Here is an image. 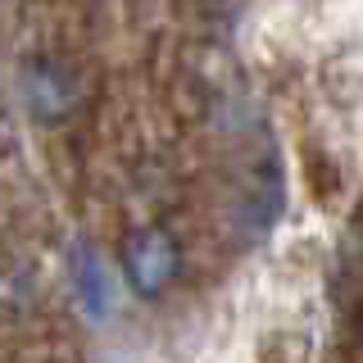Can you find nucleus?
I'll return each instance as SVG.
<instances>
[{
    "label": "nucleus",
    "instance_id": "1",
    "mask_svg": "<svg viewBox=\"0 0 363 363\" xmlns=\"http://www.w3.org/2000/svg\"><path fill=\"white\" fill-rule=\"evenodd\" d=\"M318 327L313 304L300 291H281V304L255 332V363H313Z\"/></svg>",
    "mask_w": 363,
    "mask_h": 363
},
{
    "label": "nucleus",
    "instance_id": "2",
    "mask_svg": "<svg viewBox=\"0 0 363 363\" xmlns=\"http://www.w3.org/2000/svg\"><path fill=\"white\" fill-rule=\"evenodd\" d=\"M118 268H123V281H128V291L136 300H159L173 286V277L182 268V245L164 227H141V232L128 236Z\"/></svg>",
    "mask_w": 363,
    "mask_h": 363
},
{
    "label": "nucleus",
    "instance_id": "3",
    "mask_svg": "<svg viewBox=\"0 0 363 363\" xmlns=\"http://www.w3.org/2000/svg\"><path fill=\"white\" fill-rule=\"evenodd\" d=\"M64 268H68V286H73V300H77V309L86 313V323H109L113 318V295H118L109 264L86 241H73Z\"/></svg>",
    "mask_w": 363,
    "mask_h": 363
},
{
    "label": "nucleus",
    "instance_id": "4",
    "mask_svg": "<svg viewBox=\"0 0 363 363\" xmlns=\"http://www.w3.org/2000/svg\"><path fill=\"white\" fill-rule=\"evenodd\" d=\"M318 91L327 109H359L363 105V50L354 41H323L318 55Z\"/></svg>",
    "mask_w": 363,
    "mask_h": 363
},
{
    "label": "nucleus",
    "instance_id": "5",
    "mask_svg": "<svg viewBox=\"0 0 363 363\" xmlns=\"http://www.w3.org/2000/svg\"><path fill=\"white\" fill-rule=\"evenodd\" d=\"M23 96L41 123H64L77 105V82L60 60H32L23 73Z\"/></svg>",
    "mask_w": 363,
    "mask_h": 363
},
{
    "label": "nucleus",
    "instance_id": "6",
    "mask_svg": "<svg viewBox=\"0 0 363 363\" xmlns=\"http://www.w3.org/2000/svg\"><path fill=\"white\" fill-rule=\"evenodd\" d=\"M281 200H286V177H281V159L277 155H264L255 168V177H250V196H245V218L255 232H264V227L277 223V209Z\"/></svg>",
    "mask_w": 363,
    "mask_h": 363
}]
</instances>
